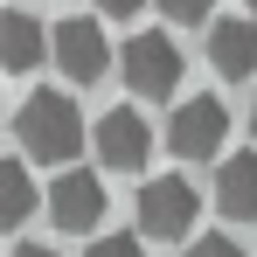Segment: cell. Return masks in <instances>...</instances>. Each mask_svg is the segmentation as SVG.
<instances>
[{"instance_id":"cell-1","label":"cell","mask_w":257,"mask_h":257,"mask_svg":"<svg viewBox=\"0 0 257 257\" xmlns=\"http://www.w3.org/2000/svg\"><path fill=\"white\" fill-rule=\"evenodd\" d=\"M14 132H21V146H28L35 160H77V146H84V111H77L63 90H28Z\"/></svg>"},{"instance_id":"cell-2","label":"cell","mask_w":257,"mask_h":257,"mask_svg":"<svg viewBox=\"0 0 257 257\" xmlns=\"http://www.w3.org/2000/svg\"><path fill=\"white\" fill-rule=\"evenodd\" d=\"M195 215H202V195H195V181H188V174H153V181L139 188V229H146L153 243L188 236V229H195Z\"/></svg>"},{"instance_id":"cell-3","label":"cell","mask_w":257,"mask_h":257,"mask_svg":"<svg viewBox=\"0 0 257 257\" xmlns=\"http://www.w3.org/2000/svg\"><path fill=\"white\" fill-rule=\"evenodd\" d=\"M118 70H125L132 97H174V90H181V49H174V35H160V28H139V35L118 49Z\"/></svg>"},{"instance_id":"cell-4","label":"cell","mask_w":257,"mask_h":257,"mask_svg":"<svg viewBox=\"0 0 257 257\" xmlns=\"http://www.w3.org/2000/svg\"><path fill=\"white\" fill-rule=\"evenodd\" d=\"M222 139H229V111H222V97H188L181 111L167 118V146L181 160H215L222 153Z\"/></svg>"},{"instance_id":"cell-5","label":"cell","mask_w":257,"mask_h":257,"mask_svg":"<svg viewBox=\"0 0 257 257\" xmlns=\"http://www.w3.org/2000/svg\"><path fill=\"white\" fill-rule=\"evenodd\" d=\"M49 35H56V70H63L70 84H97V77L111 70V42H104V28H97V14L56 21Z\"/></svg>"},{"instance_id":"cell-6","label":"cell","mask_w":257,"mask_h":257,"mask_svg":"<svg viewBox=\"0 0 257 257\" xmlns=\"http://www.w3.org/2000/svg\"><path fill=\"white\" fill-rule=\"evenodd\" d=\"M146 153H153V125H146L132 104H118V111L97 118V167L139 174V167H146Z\"/></svg>"},{"instance_id":"cell-7","label":"cell","mask_w":257,"mask_h":257,"mask_svg":"<svg viewBox=\"0 0 257 257\" xmlns=\"http://www.w3.org/2000/svg\"><path fill=\"white\" fill-rule=\"evenodd\" d=\"M49 222H56V229H97V222H104V181H97V174H56Z\"/></svg>"},{"instance_id":"cell-8","label":"cell","mask_w":257,"mask_h":257,"mask_svg":"<svg viewBox=\"0 0 257 257\" xmlns=\"http://www.w3.org/2000/svg\"><path fill=\"white\" fill-rule=\"evenodd\" d=\"M42 56H56V35H42L35 14L7 7L0 14V70L7 77H28V70H42Z\"/></svg>"},{"instance_id":"cell-9","label":"cell","mask_w":257,"mask_h":257,"mask_svg":"<svg viewBox=\"0 0 257 257\" xmlns=\"http://www.w3.org/2000/svg\"><path fill=\"white\" fill-rule=\"evenodd\" d=\"M215 209L229 222H257V153H222V167H215Z\"/></svg>"},{"instance_id":"cell-10","label":"cell","mask_w":257,"mask_h":257,"mask_svg":"<svg viewBox=\"0 0 257 257\" xmlns=\"http://www.w3.org/2000/svg\"><path fill=\"white\" fill-rule=\"evenodd\" d=\"M209 63L222 70V77H250L257 70V28L243 21V14L209 21Z\"/></svg>"},{"instance_id":"cell-11","label":"cell","mask_w":257,"mask_h":257,"mask_svg":"<svg viewBox=\"0 0 257 257\" xmlns=\"http://www.w3.org/2000/svg\"><path fill=\"white\" fill-rule=\"evenodd\" d=\"M35 215V181L21 160H0V229H21Z\"/></svg>"},{"instance_id":"cell-12","label":"cell","mask_w":257,"mask_h":257,"mask_svg":"<svg viewBox=\"0 0 257 257\" xmlns=\"http://www.w3.org/2000/svg\"><path fill=\"white\" fill-rule=\"evenodd\" d=\"M84 257H146V243H139V236H125V229H111V236H90Z\"/></svg>"},{"instance_id":"cell-13","label":"cell","mask_w":257,"mask_h":257,"mask_svg":"<svg viewBox=\"0 0 257 257\" xmlns=\"http://www.w3.org/2000/svg\"><path fill=\"white\" fill-rule=\"evenodd\" d=\"M188 257H243V250H236L222 229H209V236H195V243H188Z\"/></svg>"},{"instance_id":"cell-14","label":"cell","mask_w":257,"mask_h":257,"mask_svg":"<svg viewBox=\"0 0 257 257\" xmlns=\"http://www.w3.org/2000/svg\"><path fill=\"white\" fill-rule=\"evenodd\" d=\"M160 7H167L174 21H202V28H209V7H215V0H160Z\"/></svg>"},{"instance_id":"cell-15","label":"cell","mask_w":257,"mask_h":257,"mask_svg":"<svg viewBox=\"0 0 257 257\" xmlns=\"http://www.w3.org/2000/svg\"><path fill=\"white\" fill-rule=\"evenodd\" d=\"M139 7H146V0H97V14H118V21H125V14H139Z\"/></svg>"},{"instance_id":"cell-16","label":"cell","mask_w":257,"mask_h":257,"mask_svg":"<svg viewBox=\"0 0 257 257\" xmlns=\"http://www.w3.org/2000/svg\"><path fill=\"white\" fill-rule=\"evenodd\" d=\"M14 257H56V250H42V243H21V250H14Z\"/></svg>"},{"instance_id":"cell-17","label":"cell","mask_w":257,"mask_h":257,"mask_svg":"<svg viewBox=\"0 0 257 257\" xmlns=\"http://www.w3.org/2000/svg\"><path fill=\"white\" fill-rule=\"evenodd\" d=\"M250 132H257V104H250Z\"/></svg>"}]
</instances>
